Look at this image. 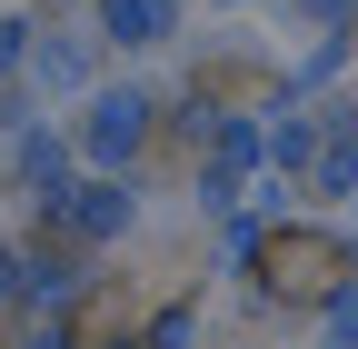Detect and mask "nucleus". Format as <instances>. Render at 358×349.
<instances>
[{
  "label": "nucleus",
  "mask_w": 358,
  "mask_h": 349,
  "mask_svg": "<svg viewBox=\"0 0 358 349\" xmlns=\"http://www.w3.org/2000/svg\"><path fill=\"white\" fill-rule=\"evenodd\" d=\"M159 30H169L159 0H110V40H159Z\"/></svg>",
  "instance_id": "f257e3e1"
}]
</instances>
